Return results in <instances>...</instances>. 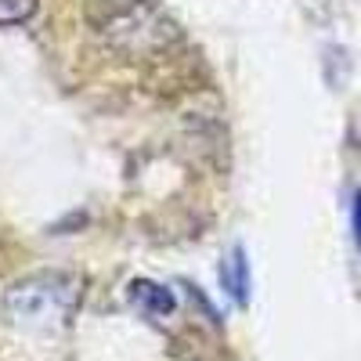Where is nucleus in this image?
I'll use <instances>...</instances> for the list:
<instances>
[{
  "label": "nucleus",
  "mask_w": 361,
  "mask_h": 361,
  "mask_svg": "<svg viewBox=\"0 0 361 361\" xmlns=\"http://www.w3.org/2000/svg\"><path fill=\"white\" fill-rule=\"evenodd\" d=\"M221 286L228 289V296L238 307L250 304V260H246V246L235 243L228 250V257L221 260Z\"/></svg>",
  "instance_id": "20e7f679"
},
{
  "label": "nucleus",
  "mask_w": 361,
  "mask_h": 361,
  "mask_svg": "<svg viewBox=\"0 0 361 361\" xmlns=\"http://www.w3.org/2000/svg\"><path fill=\"white\" fill-rule=\"evenodd\" d=\"M94 33L123 54H159L180 40V29L148 0H127V4H94L90 8Z\"/></svg>",
  "instance_id": "f03ea898"
},
{
  "label": "nucleus",
  "mask_w": 361,
  "mask_h": 361,
  "mask_svg": "<svg viewBox=\"0 0 361 361\" xmlns=\"http://www.w3.org/2000/svg\"><path fill=\"white\" fill-rule=\"evenodd\" d=\"M350 221H354V238H357V246H361V192L354 195V209H350Z\"/></svg>",
  "instance_id": "423d86ee"
},
{
  "label": "nucleus",
  "mask_w": 361,
  "mask_h": 361,
  "mask_svg": "<svg viewBox=\"0 0 361 361\" xmlns=\"http://www.w3.org/2000/svg\"><path fill=\"white\" fill-rule=\"evenodd\" d=\"M127 300H130V307H137V314L145 318H152V322H163L177 311V296L170 286H159L152 279H134L127 286Z\"/></svg>",
  "instance_id": "7ed1b4c3"
},
{
  "label": "nucleus",
  "mask_w": 361,
  "mask_h": 361,
  "mask_svg": "<svg viewBox=\"0 0 361 361\" xmlns=\"http://www.w3.org/2000/svg\"><path fill=\"white\" fill-rule=\"evenodd\" d=\"M40 0H0V25H22L37 15Z\"/></svg>",
  "instance_id": "39448f33"
},
{
  "label": "nucleus",
  "mask_w": 361,
  "mask_h": 361,
  "mask_svg": "<svg viewBox=\"0 0 361 361\" xmlns=\"http://www.w3.org/2000/svg\"><path fill=\"white\" fill-rule=\"evenodd\" d=\"M80 304V282L66 271H37L11 282L0 296V314L22 333L62 329Z\"/></svg>",
  "instance_id": "f257e3e1"
}]
</instances>
